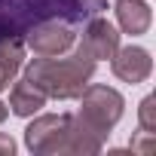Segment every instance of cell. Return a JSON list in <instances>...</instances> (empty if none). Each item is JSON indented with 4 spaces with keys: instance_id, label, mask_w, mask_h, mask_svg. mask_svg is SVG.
I'll list each match as a JSON object with an SVG mask.
<instances>
[{
    "instance_id": "obj_1",
    "label": "cell",
    "mask_w": 156,
    "mask_h": 156,
    "mask_svg": "<svg viewBox=\"0 0 156 156\" xmlns=\"http://www.w3.org/2000/svg\"><path fill=\"white\" fill-rule=\"evenodd\" d=\"M98 61H92L86 52L73 49L70 55H52V58H31L25 64V76L46 95L55 101H70L80 98V92L89 86L95 76Z\"/></svg>"
},
{
    "instance_id": "obj_2",
    "label": "cell",
    "mask_w": 156,
    "mask_h": 156,
    "mask_svg": "<svg viewBox=\"0 0 156 156\" xmlns=\"http://www.w3.org/2000/svg\"><path fill=\"white\" fill-rule=\"evenodd\" d=\"M25 147L40 156H55V153H76V156H92L101 153L104 141L86 132L73 113H34V119L25 129Z\"/></svg>"
},
{
    "instance_id": "obj_3",
    "label": "cell",
    "mask_w": 156,
    "mask_h": 156,
    "mask_svg": "<svg viewBox=\"0 0 156 156\" xmlns=\"http://www.w3.org/2000/svg\"><path fill=\"white\" fill-rule=\"evenodd\" d=\"M98 12L101 6H92L86 0H0V40H22L28 28L43 19H67L76 25Z\"/></svg>"
},
{
    "instance_id": "obj_4",
    "label": "cell",
    "mask_w": 156,
    "mask_h": 156,
    "mask_svg": "<svg viewBox=\"0 0 156 156\" xmlns=\"http://www.w3.org/2000/svg\"><path fill=\"white\" fill-rule=\"evenodd\" d=\"M126 110V98L104 83H92L80 92V110L73 113V119L80 122L86 132H92L95 138L107 141V135L116 129V122L122 119Z\"/></svg>"
},
{
    "instance_id": "obj_5",
    "label": "cell",
    "mask_w": 156,
    "mask_h": 156,
    "mask_svg": "<svg viewBox=\"0 0 156 156\" xmlns=\"http://www.w3.org/2000/svg\"><path fill=\"white\" fill-rule=\"evenodd\" d=\"M73 43H76V28L67 19H43V22L31 25L25 34V46L40 58L64 55L73 49Z\"/></svg>"
},
{
    "instance_id": "obj_6",
    "label": "cell",
    "mask_w": 156,
    "mask_h": 156,
    "mask_svg": "<svg viewBox=\"0 0 156 156\" xmlns=\"http://www.w3.org/2000/svg\"><path fill=\"white\" fill-rule=\"evenodd\" d=\"M76 49L86 52L92 61H107V58H113V52L119 49V31H116L107 19L92 16V19L83 22V34H80Z\"/></svg>"
},
{
    "instance_id": "obj_7",
    "label": "cell",
    "mask_w": 156,
    "mask_h": 156,
    "mask_svg": "<svg viewBox=\"0 0 156 156\" xmlns=\"http://www.w3.org/2000/svg\"><path fill=\"white\" fill-rule=\"evenodd\" d=\"M110 70H113L116 80L138 86V83H144L147 76L153 73V58H150V52H147L144 46L129 43V46H119V49L113 52V58H110Z\"/></svg>"
},
{
    "instance_id": "obj_8",
    "label": "cell",
    "mask_w": 156,
    "mask_h": 156,
    "mask_svg": "<svg viewBox=\"0 0 156 156\" xmlns=\"http://www.w3.org/2000/svg\"><path fill=\"white\" fill-rule=\"evenodd\" d=\"M46 95L28 80V76H22V80H12V89H9V113H16V116H34V113H40L43 107H46Z\"/></svg>"
},
{
    "instance_id": "obj_9",
    "label": "cell",
    "mask_w": 156,
    "mask_h": 156,
    "mask_svg": "<svg viewBox=\"0 0 156 156\" xmlns=\"http://www.w3.org/2000/svg\"><path fill=\"white\" fill-rule=\"evenodd\" d=\"M113 12H116V22L122 28V34H132V37H141L150 31V22H153V12L144 0H116L113 3Z\"/></svg>"
},
{
    "instance_id": "obj_10",
    "label": "cell",
    "mask_w": 156,
    "mask_h": 156,
    "mask_svg": "<svg viewBox=\"0 0 156 156\" xmlns=\"http://www.w3.org/2000/svg\"><path fill=\"white\" fill-rule=\"evenodd\" d=\"M138 132L156 135V95H147L138 107Z\"/></svg>"
},
{
    "instance_id": "obj_11",
    "label": "cell",
    "mask_w": 156,
    "mask_h": 156,
    "mask_svg": "<svg viewBox=\"0 0 156 156\" xmlns=\"http://www.w3.org/2000/svg\"><path fill=\"white\" fill-rule=\"evenodd\" d=\"M12 153H16V141L0 132V156H12Z\"/></svg>"
},
{
    "instance_id": "obj_12",
    "label": "cell",
    "mask_w": 156,
    "mask_h": 156,
    "mask_svg": "<svg viewBox=\"0 0 156 156\" xmlns=\"http://www.w3.org/2000/svg\"><path fill=\"white\" fill-rule=\"evenodd\" d=\"M6 116H9V107H6L3 101H0V126H3V122H6Z\"/></svg>"
},
{
    "instance_id": "obj_13",
    "label": "cell",
    "mask_w": 156,
    "mask_h": 156,
    "mask_svg": "<svg viewBox=\"0 0 156 156\" xmlns=\"http://www.w3.org/2000/svg\"><path fill=\"white\" fill-rule=\"evenodd\" d=\"M86 3H92V6H101V9H104V0H86Z\"/></svg>"
}]
</instances>
